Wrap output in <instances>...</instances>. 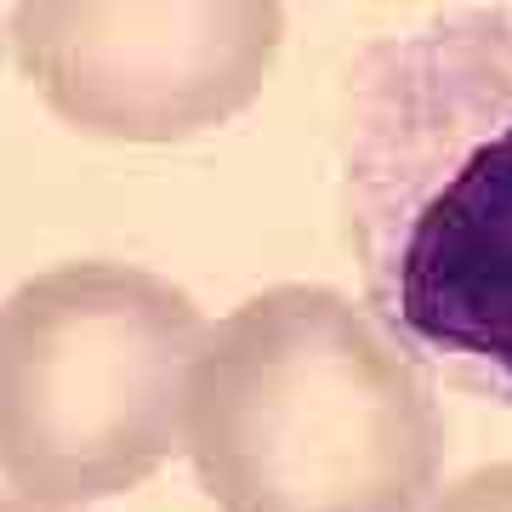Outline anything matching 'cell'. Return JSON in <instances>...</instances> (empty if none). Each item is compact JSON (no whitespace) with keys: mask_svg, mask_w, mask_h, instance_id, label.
<instances>
[{"mask_svg":"<svg viewBox=\"0 0 512 512\" xmlns=\"http://www.w3.org/2000/svg\"><path fill=\"white\" fill-rule=\"evenodd\" d=\"M342 222L365 308L433 376L512 404V6L359 57Z\"/></svg>","mask_w":512,"mask_h":512,"instance_id":"1","label":"cell"},{"mask_svg":"<svg viewBox=\"0 0 512 512\" xmlns=\"http://www.w3.org/2000/svg\"><path fill=\"white\" fill-rule=\"evenodd\" d=\"M444 450L433 370L330 285L239 302L188 365L183 456L217 512H421Z\"/></svg>","mask_w":512,"mask_h":512,"instance_id":"2","label":"cell"},{"mask_svg":"<svg viewBox=\"0 0 512 512\" xmlns=\"http://www.w3.org/2000/svg\"><path fill=\"white\" fill-rule=\"evenodd\" d=\"M205 313L171 279L86 256L0 296V478L40 507L137 490L183 450Z\"/></svg>","mask_w":512,"mask_h":512,"instance_id":"3","label":"cell"},{"mask_svg":"<svg viewBox=\"0 0 512 512\" xmlns=\"http://www.w3.org/2000/svg\"><path fill=\"white\" fill-rule=\"evenodd\" d=\"M285 46V0H18L12 52L63 126L188 143L245 114Z\"/></svg>","mask_w":512,"mask_h":512,"instance_id":"4","label":"cell"},{"mask_svg":"<svg viewBox=\"0 0 512 512\" xmlns=\"http://www.w3.org/2000/svg\"><path fill=\"white\" fill-rule=\"evenodd\" d=\"M421 512H512V461L478 467V473L456 478L450 490H433Z\"/></svg>","mask_w":512,"mask_h":512,"instance_id":"5","label":"cell"},{"mask_svg":"<svg viewBox=\"0 0 512 512\" xmlns=\"http://www.w3.org/2000/svg\"><path fill=\"white\" fill-rule=\"evenodd\" d=\"M0 512H57V507H40L29 495H0Z\"/></svg>","mask_w":512,"mask_h":512,"instance_id":"6","label":"cell"}]
</instances>
